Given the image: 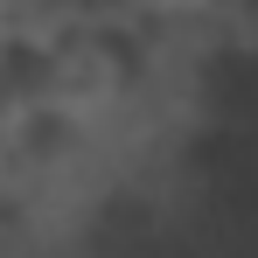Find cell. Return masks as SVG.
I'll list each match as a JSON object with an SVG mask.
<instances>
[{
    "label": "cell",
    "mask_w": 258,
    "mask_h": 258,
    "mask_svg": "<svg viewBox=\"0 0 258 258\" xmlns=\"http://www.w3.org/2000/svg\"><path fill=\"white\" fill-rule=\"evenodd\" d=\"M251 188H258V140H251Z\"/></svg>",
    "instance_id": "1"
}]
</instances>
